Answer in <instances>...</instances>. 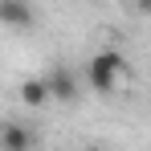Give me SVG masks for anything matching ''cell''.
<instances>
[{"mask_svg": "<svg viewBox=\"0 0 151 151\" xmlns=\"http://www.w3.org/2000/svg\"><path fill=\"white\" fill-rule=\"evenodd\" d=\"M127 74V61H123V53L119 49H98L94 57H90V65H86V82H90V90L94 94H114V86L123 82Z\"/></svg>", "mask_w": 151, "mask_h": 151, "instance_id": "1", "label": "cell"}, {"mask_svg": "<svg viewBox=\"0 0 151 151\" xmlns=\"http://www.w3.org/2000/svg\"><path fill=\"white\" fill-rule=\"evenodd\" d=\"M37 135L17 119H0V151H33Z\"/></svg>", "mask_w": 151, "mask_h": 151, "instance_id": "2", "label": "cell"}, {"mask_svg": "<svg viewBox=\"0 0 151 151\" xmlns=\"http://www.w3.org/2000/svg\"><path fill=\"white\" fill-rule=\"evenodd\" d=\"M0 25L4 29H33L37 25V8L29 0H0Z\"/></svg>", "mask_w": 151, "mask_h": 151, "instance_id": "3", "label": "cell"}, {"mask_svg": "<svg viewBox=\"0 0 151 151\" xmlns=\"http://www.w3.org/2000/svg\"><path fill=\"white\" fill-rule=\"evenodd\" d=\"M45 86H49V98H57V102H74L78 98V74L70 65H53L45 74Z\"/></svg>", "mask_w": 151, "mask_h": 151, "instance_id": "4", "label": "cell"}, {"mask_svg": "<svg viewBox=\"0 0 151 151\" xmlns=\"http://www.w3.org/2000/svg\"><path fill=\"white\" fill-rule=\"evenodd\" d=\"M17 98L25 102V106H45V102H49V86H45V78H25V82L17 86Z\"/></svg>", "mask_w": 151, "mask_h": 151, "instance_id": "5", "label": "cell"}, {"mask_svg": "<svg viewBox=\"0 0 151 151\" xmlns=\"http://www.w3.org/2000/svg\"><path fill=\"white\" fill-rule=\"evenodd\" d=\"M135 4H139V12H143V17L151 21V0H135Z\"/></svg>", "mask_w": 151, "mask_h": 151, "instance_id": "6", "label": "cell"}]
</instances>
